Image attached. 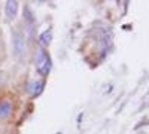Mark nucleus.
<instances>
[{
    "label": "nucleus",
    "instance_id": "f257e3e1",
    "mask_svg": "<svg viewBox=\"0 0 149 134\" xmlns=\"http://www.w3.org/2000/svg\"><path fill=\"white\" fill-rule=\"evenodd\" d=\"M10 37H12V52H14L15 58H21L26 54L27 49V34L21 26H15L10 31Z\"/></svg>",
    "mask_w": 149,
    "mask_h": 134
},
{
    "label": "nucleus",
    "instance_id": "f03ea898",
    "mask_svg": "<svg viewBox=\"0 0 149 134\" xmlns=\"http://www.w3.org/2000/svg\"><path fill=\"white\" fill-rule=\"evenodd\" d=\"M34 67L40 76H46L51 69V57L43 46H39L34 54Z\"/></svg>",
    "mask_w": 149,
    "mask_h": 134
},
{
    "label": "nucleus",
    "instance_id": "7ed1b4c3",
    "mask_svg": "<svg viewBox=\"0 0 149 134\" xmlns=\"http://www.w3.org/2000/svg\"><path fill=\"white\" fill-rule=\"evenodd\" d=\"M18 2L17 0H8L5 3V15L8 19H15V17L18 15Z\"/></svg>",
    "mask_w": 149,
    "mask_h": 134
},
{
    "label": "nucleus",
    "instance_id": "20e7f679",
    "mask_svg": "<svg viewBox=\"0 0 149 134\" xmlns=\"http://www.w3.org/2000/svg\"><path fill=\"white\" fill-rule=\"evenodd\" d=\"M14 106H12L10 100H2L0 101V121H5L12 115Z\"/></svg>",
    "mask_w": 149,
    "mask_h": 134
},
{
    "label": "nucleus",
    "instance_id": "39448f33",
    "mask_svg": "<svg viewBox=\"0 0 149 134\" xmlns=\"http://www.w3.org/2000/svg\"><path fill=\"white\" fill-rule=\"evenodd\" d=\"M42 82H31L30 83V87H29V91L31 92V95H36V94H39V91L42 90Z\"/></svg>",
    "mask_w": 149,
    "mask_h": 134
},
{
    "label": "nucleus",
    "instance_id": "423d86ee",
    "mask_svg": "<svg viewBox=\"0 0 149 134\" xmlns=\"http://www.w3.org/2000/svg\"><path fill=\"white\" fill-rule=\"evenodd\" d=\"M49 42H51V31L49 30H45L40 36V43L42 45H48Z\"/></svg>",
    "mask_w": 149,
    "mask_h": 134
}]
</instances>
